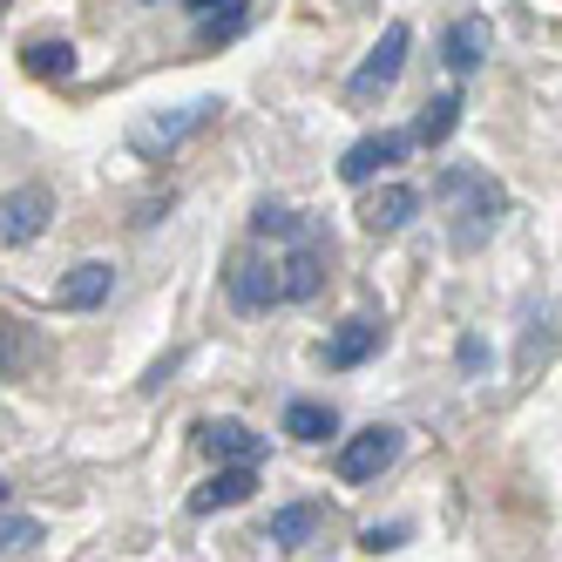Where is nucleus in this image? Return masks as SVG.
<instances>
[{
	"label": "nucleus",
	"instance_id": "obj_1",
	"mask_svg": "<svg viewBox=\"0 0 562 562\" xmlns=\"http://www.w3.org/2000/svg\"><path fill=\"white\" fill-rule=\"evenodd\" d=\"M440 196L461 204V224H454V245L461 251H474L481 237L495 231V217H502V190L488 177H474V170H448V177H440Z\"/></svg>",
	"mask_w": 562,
	"mask_h": 562
},
{
	"label": "nucleus",
	"instance_id": "obj_2",
	"mask_svg": "<svg viewBox=\"0 0 562 562\" xmlns=\"http://www.w3.org/2000/svg\"><path fill=\"white\" fill-rule=\"evenodd\" d=\"M407 48H414V27H407V21H393V27L380 34V42H373V55L352 68L346 102H359V109H367V102H380V95L400 82V68H407Z\"/></svg>",
	"mask_w": 562,
	"mask_h": 562
},
{
	"label": "nucleus",
	"instance_id": "obj_3",
	"mask_svg": "<svg viewBox=\"0 0 562 562\" xmlns=\"http://www.w3.org/2000/svg\"><path fill=\"white\" fill-rule=\"evenodd\" d=\"M224 292L237 312H271L285 305V292H278V258H258V251H237L224 265Z\"/></svg>",
	"mask_w": 562,
	"mask_h": 562
},
{
	"label": "nucleus",
	"instance_id": "obj_4",
	"mask_svg": "<svg viewBox=\"0 0 562 562\" xmlns=\"http://www.w3.org/2000/svg\"><path fill=\"white\" fill-rule=\"evenodd\" d=\"M55 217V190L48 183H21L0 196V245H34Z\"/></svg>",
	"mask_w": 562,
	"mask_h": 562
},
{
	"label": "nucleus",
	"instance_id": "obj_5",
	"mask_svg": "<svg viewBox=\"0 0 562 562\" xmlns=\"http://www.w3.org/2000/svg\"><path fill=\"white\" fill-rule=\"evenodd\" d=\"M318 285H326V237L305 224V231L292 237V251L278 258V292H285V305H299V299H312Z\"/></svg>",
	"mask_w": 562,
	"mask_h": 562
},
{
	"label": "nucleus",
	"instance_id": "obj_6",
	"mask_svg": "<svg viewBox=\"0 0 562 562\" xmlns=\"http://www.w3.org/2000/svg\"><path fill=\"white\" fill-rule=\"evenodd\" d=\"M407 149H414V136H407V130H380V136H359V143L339 156V183H373L380 170L407 164Z\"/></svg>",
	"mask_w": 562,
	"mask_h": 562
},
{
	"label": "nucleus",
	"instance_id": "obj_7",
	"mask_svg": "<svg viewBox=\"0 0 562 562\" xmlns=\"http://www.w3.org/2000/svg\"><path fill=\"white\" fill-rule=\"evenodd\" d=\"M400 461V427H367L339 448V481H373Z\"/></svg>",
	"mask_w": 562,
	"mask_h": 562
},
{
	"label": "nucleus",
	"instance_id": "obj_8",
	"mask_svg": "<svg viewBox=\"0 0 562 562\" xmlns=\"http://www.w3.org/2000/svg\"><path fill=\"white\" fill-rule=\"evenodd\" d=\"M211 115H217V102H183L177 115H149V123H136V130H130V143H136L143 156H164V149H177L183 136L204 130Z\"/></svg>",
	"mask_w": 562,
	"mask_h": 562
},
{
	"label": "nucleus",
	"instance_id": "obj_9",
	"mask_svg": "<svg viewBox=\"0 0 562 562\" xmlns=\"http://www.w3.org/2000/svg\"><path fill=\"white\" fill-rule=\"evenodd\" d=\"M109 292H115V265H102V258H82L75 271H61L55 305H61V312H95Z\"/></svg>",
	"mask_w": 562,
	"mask_h": 562
},
{
	"label": "nucleus",
	"instance_id": "obj_10",
	"mask_svg": "<svg viewBox=\"0 0 562 562\" xmlns=\"http://www.w3.org/2000/svg\"><path fill=\"white\" fill-rule=\"evenodd\" d=\"M380 339H386V326H380V318H346V326L326 339V367H339V373L367 367V359L380 352Z\"/></svg>",
	"mask_w": 562,
	"mask_h": 562
},
{
	"label": "nucleus",
	"instance_id": "obj_11",
	"mask_svg": "<svg viewBox=\"0 0 562 562\" xmlns=\"http://www.w3.org/2000/svg\"><path fill=\"white\" fill-rule=\"evenodd\" d=\"M196 440H204L224 468H258V454H265V434H251L245 420H211V427H196Z\"/></svg>",
	"mask_w": 562,
	"mask_h": 562
},
{
	"label": "nucleus",
	"instance_id": "obj_12",
	"mask_svg": "<svg viewBox=\"0 0 562 562\" xmlns=\"http://www.w3.org/2000/svg\"><path fill=\"white\" fill-rule=\"evenodd\" d=\"M258 495V468H217L204 488L190 495V515H217V508H237Z\"/></svg>",
	"mask_w": 562,
	"mask_h": 562
},
{
	"label": "nucleus",
	"instance_id": "obj_13",
	"mask_svg": "<svg viewBox=\"0 0 562 562\" xmlns=\"http://www.w3.org/2000/svg\"><path fill=\"white\" fill-rule=\"evenodd\" d=\"M420 211V190H407V183H386V190H373L367 196V211H359V224H367L373 237H393L400 224H407Z\"/></svg>",
	"mask_w": 562,
	"mask_h": 562
},
{
	"label": "nucleus",
	"instance_id": "obj_14",
	"mask_svg": "<svg viewBox=\"0 0 562 562\" xmlns=\"http://www.w3.org/2000/svg\"><path fill=\"white\" fill-rule=\"evenodd\" d=\"M481 55H488V21H481V14H461V21L448 27V42H440V61H448L454 75H474Z\"/></svg>",
	"mask_w": 562,
	"mask_h": 562
},
{
	"label": "nucleus",
	"instance_id": "obj_15",
	"mask_svg": "<svg viewBox=\"0 0 562 562\" xmlns=\"http://www.w3.org/2000/svg\"><path fill=\"white\" fill-rule=\"evenodd\" d=\"M318 529H326V508H318V502H292V508L271 515V542L278 549H305Z\"/></svg>",
	"mask_w": 562,
	"mask_h": 562
},
{
	"label": "nucleus",
	"instance_id": "obj_16",
	"mask_svg": "<svg viewBox=\"0 0 562 562\" xmlns=\"http://www.w3.org/2000/svg\"><path fill=\"white\" fill-rule=\"evenodd\" d=\"M34 359H42V339H34V326H21V318H0V380H21Z\"/></svg>",
	"mask_w": 562,
	"mask_h": 562
},
{
	"label": "nucleus",
	"instance_id": "obj_17",
	"mask_svg": "<svg viewBox=\"0 0 562 562\" xmlns=\"http://www.w3.org/2000/svg\"><path fill=\"white\" fill-rule=\"evenodd\" d=\"M285 434L292 440H326V434H339V414L326 407V400H292V407H285Z\"/></svg>",
	"mask_w": 562,
	"mask_h": 562
},
{
	"label": "nucleus",
	"instance_id": "obj_18",
	"mask_svg": "<svg viewBox=\"0 0 562 562\" xmlns=\"http://www.w3.org/2000/svg\"><path fill=\"white\" fill-rule=\"evenodd\" d=\"M21 68L42 75V82H68V75H75V48L68 42H27L21 48Z\"/></svg>",
	"mask_w": 562,
	"mask_h": 562
},
{
	"label": "nucleus",
	"instance_id": "obj_19",
	"mask_svg": "<svg viewBox=\"0 0 562 562\" xmlns=\"http://www.w3.org/2000/svg\"><path fill=\"white\" fill-rule=\"evenodd\" d=\"M454 123H461V95H434L427 109H420V123H414V143H448L454 136Z\"/></svg>",
	"mask_w": 562,
	"mask_h": 562
},
{
	"label": "nucleus",
	"instance_id": "obj_20",
	"mask_svg": "<svg viewBox=\"0 0 562 562\" xmlns=\"http://www.w3.org/2000/svg\"><path fill=\"white\" fill-rule=\"evenodd\" d=\"M27 542H42V521L34 515H0V555H14Z\"/></svg>",
	"mask_w": 562,
	"mask_h": 562
},
{
	"label": "nucleus",
	"instance_id": "obj_21",
	"mask_svg": "<svg viewBox=\"0 0 562 562\" xmlns=\"http://www.w3.org/2000/svg\"><path fill=\"white\" fill-rule=\"evenodd\" d=\"M359 542H367L373 555H380V549H400V542H407V521H386V529H380V521H373V529L359 536Z\"/></svg>",
	"mask_w": 562,
	"mask_h": 562
},
{
	"label": "nucleus",
	"instance_id": "obj_22",
	"mask_svg": "<svg viewBox=\"0 0 562 562\" xmlns=\"http://www.w3.org/2000/svg\"><path fill=\"white\" fill-rule=\"evenodd\" d=\"M481 367H488V346H481V339H461V373H481Z\"/></svg>",
	"mask_w": 562,
	"mask_h": 562
},
{
	"label": "nucleus",
	"instance_id": "obj_23",
	"mask_svg": "<svg viewBox=\"0 0 562 562\" xmlns=\"http://www.w3.org/2000/svg\"><path fill=\"white\" fill-rule=\"evenodd\" d=\"M183 8H190L196 21H211V14H224V8H237V0H183Z\"/></svg>",
	"mask_w": 562,
	"mask_h": 562
},
{
	"label": "nucleus",
	"instance_id": "obj_24",
	"mask_svg": "<svg viewBox=\"0 0 562 562\" xmlns=\"http://www.w3.org/2000/svg\"><path fill=\"white\" fill-rule=\"evenodd\" d=\"M0 502H8V481H0Z\"/></svg>",
	"mask_w": 562,
	"mask_h": 562
},
{
	"label": "nucleus",
	"instance_id": "obj_25",
	"mask_svg": "<svg viewBox=\"0 0 562 562\" xmlns=\"http://www.w3.org/2000/svg\"><path fill=\"white\" fill-rule=\"evenodd\" d=\"M0 14H8V0H0Z\"/></svg>",
	"mask_w": 562,
	"mask_h": 562
}]
</instances>
